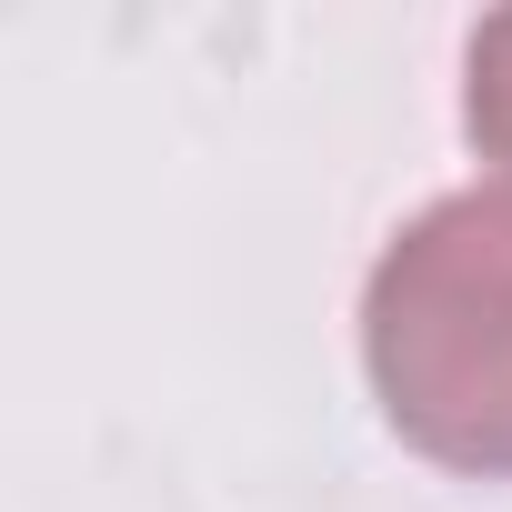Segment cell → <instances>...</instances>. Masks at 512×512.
<instances>
[{"label": "cell", "instance_id": "obj_1", "mask_svg": "<svg viewBox=\"0 0 512 512\" xmlns=\"http://www.w3.org/2000/svg\"><path fill=\"white\" fill-rule=\"evenodd\" d=\"M362 382L402 452L512 482V191L422 201L362 272Z\"/></svg>", "mask_w": 512, "mask_h": 512}, {"label": "cell", "instance_id": "obj_2", "mask_svg": "<svg viewBox=\"0 0 512 512\" xmlns=\"http://www.w3.org/2000/svg\"><path fill=\"white\" fill-rule=\"evenodd\" d=\"M462 141L512 191V11H482L462 41Z\"/></svg>", "mask_w": 512, "mask_h": 512}]
</instances>
